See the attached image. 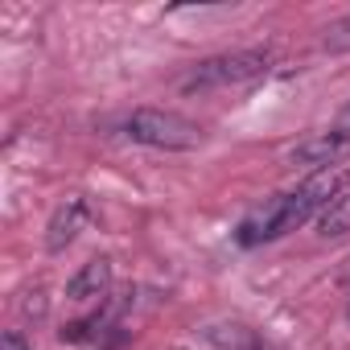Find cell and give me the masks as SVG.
<instances>
[{
  "mask_svg": "<svg viewBox=\"0 0 350 350\" xmlns=\"http://www.w3.org/2000/svg\"><path fill=\"white\" fill-rule=\"evenodd\" d=\"M346 178H350V173L342 165H325V169L313 173V178H305L297 190H284V194L264 198L260 206H252L239 219L235 243L239 247H264V243H272V239L305 227L309 219H321V211L346 190Z\"/></svg>",
  "mask_w": 350,
  "mask_h": 350,
  "instance_id": "6da1fadb",
  "label": "cell"
},
{
  "mask_svg": "<svg viewBox=\"0 0 350 350\" xmlns=\"http://www.w3.org/2000/svg\"><path fill=\"white\" fill-rule=\"evenodd\" d=\"M268 70H272L268 50H231V54H215V58L198 62L182 79V91L186 95H211V91H227V87H247V83L264 79Z\"/></svg>",
  "mask_w": 350,
  "mask_h": 350,
  "instance_id": "7a4b0ae2",
  "label": "cell"
},
{
  "mask_svg": "<svg viewBox=\"0 0 350 350\" xmlns=\"http://www.w3.org/2000/svg\"><path fill=\"white\" fill-rule=\"evenodd\" d=\"M124 136L144 144V148H165V152H190L198 148L206 136L194 120H186L182 111H165V107H140L124 120Z\"/></svg>",
  "mask_w": 350,
  "mask_h": 350,
  "instance_id": "3957f363",
  "label": "cell"
},
{
  "mask_svg": "<svg viewBox=\"0 0 350 350\" xmlns=\"http://www.w3.org/2000/svg\"><path fill=\"white\" fill-rule=\"evenodd\" d=\"M350 144V103L334 116V124L329 128H321V132H313V136H305L288 157H284V165H309V169H325V165H334V157L342 152Z\"/></svg>",
  "mask_w": 350,
  "mask_h": 350,
  "instance_id": "277c9868",
  "label": "cell"
},
{
  "mask_svg": "<svg viewBox=\"0 0 350 350\" xmlns=\"http://www.w3.org/2000/svg\"><path fill=\"white\" fill-rule=\"evenodd\" d=\"M111 297V260L107 256H95V260H87L70 280H66V301H75V305H103Z\"/></svg>",
  "mask_w": 350,
  "mask_h": 350,
  "instance_id": "5b68a950",
  "label": "cell"
},
{
  "mask_svg": "<svg viewBox=\"0 0 350 350\" xmlns=\"http://www.w3.org/2000/svg\"><path fill=\"white\" fill-rule=\"evenodd\" d=\"M91 223V206H87V198H79V194H70L58 211H54V219H50V227H46V252H66L75 239H79V231Z\"/></svg>",
  "mask_w": 350,
  "mask_h": 350,
  "instance_id": "8992f818",
  "label": "cell"
},
{
  "mask_svg": "<svg viewBox=\"0 0 350 350\" xmlns=\"http://www.w3.org/2000/svg\"><path fill=\"white\" fill-rule=\"evenodd\" d=\"M317 235L321 239H342L350 235V190H342L317 219Z\"/></svg>",
  "mask_w": 350,
  "mask_h": 350,
  "instance_id": "52a82bcc",
  "label": "cell"
},
{
  "mask_svg": "<svg viewBox=\"0 0 350 350\" xmlns=\"http://www.w3.org/2000/svg\"><path fill=\"white\" fill-rule=\"evenodd\" d=\"M321 46H325V50H350V17H342V21H334V25L325 29V38H321Z\"/></svg>",
  "mask_w": 350,
  "mask_h": 350,
  "instance_id": "ba28073f",
  "label": "cell"
},
{
  "mask_svg": "<svg viewBox=\"0 0 350 350\" xmlns=\"http://www.w3.org/2000/svg\"><path fill=\"white\" fill-rule=\"evenodd\" d=\"M0 350H33L29 338L21 329H5V338H0Z\"/></svg>",
  "mask_w": 350,
  "mask_h": 350,
  "instance_id": "9c48e42d",
  "label": "cell"
},
{
  "mask_svg": "<svg viewBox=\"0 0 350 350\" xmlns=\"http://www.w3.org/2000/svg\"><path fill=\"white\" fill-rule=\"evenodd\" d=\"M173 350H186V346H173Z\"/></svg>",
  "mask_w": 350,
  "mask_h": 350,
  "instance_id": "30bf717a",
  "label": "cell"
}]
</instances>
